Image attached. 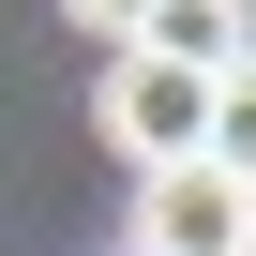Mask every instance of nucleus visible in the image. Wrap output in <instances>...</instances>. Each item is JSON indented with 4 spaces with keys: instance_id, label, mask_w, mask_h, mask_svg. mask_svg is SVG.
Here are the masks:
<instances>
[{
    "instance_id": "f257e3e1",
    "label": "nucleus",
    "mask_w": 256,
    "mask_h": 256,
    "mask_svg": "<svg viewBox=\"0 0 256 256\" xmlns=\"http://www.w3.org/2000/svg\"><path fill=\"white\" fill-rule=\"evenodd\" d=\"M90 120H106V151L136 166V181H151V166H196V151H211V76L166 60V46H136V60H106Z\"/></svg>"
},
{
    "instance_id": "f03ea898",
    "label": "nucleus",
    "mask_w": 256,
    "mask_h": 256,
    "mask_svg": "<svg viewBox=\"0 0 256 256\" xmlns=\"http://www.w3.org/2000/svg\"><path fill=\"white\" fill-rule=\"evenodd\" d=\"M136 256H256V196L196 151V166H151L136 181Z\"/></svg>"
},
{
    "instance_id": "7ed1b4c3",
    "label": "nucleus",
    "mask_w": 256,
    "mask_h": 256,
    "mask_svg": "<svg viewBox=\"0 0 256 256\" xmlns=\"http://www.w3.org/2000/svg\"><path fill=\"white\" fill-rule=\"evenodd\" d=\"M211 166H226V181L256 196V46H241V60L211 76Z\"/></svg>"
},
{
    "instance_id": "20e7f679",
    "label": "nucleus",
    "mask_w": 256,
    "mask_h": 256,
    "mask_svg": "<svg viewBox=\"0 0 256 256\" xmlns=\"http://www.w3.org/2000/svg\"><path fill=\"white\" fill-rule=\"evenodd\" d=\"M76 30H90L106 60H136V46H151V16H136V0H76Z\"/></svg>"
}]
</instances>
